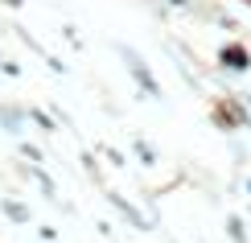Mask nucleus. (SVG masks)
Returning a JSON list of instances; mask_svg holds the SVG:
<instances>
[{"label": "nucleus", "instance_id": "1", "mask_svg": "<svg viewBox=\"0 0 251 243\" xmlns=\"http://www.w3.org/2000/svg\"><path fill=\"white\" fill-rule=\"evenodd\" d=\"M223 62L231 70H247V50H239V46H226L223 50Z\"/></svg>", "mask_w": 251, "mask_h": 243}, {"label": "nucleus", "instance_id": "2", "mask_svg": "<svg viewBox=\"0 0 251 243\" xmlns=\"http://www.w3.org/2000/svg\"><path fill=\"white\" fill-rule=\"evenodd\" d=\"M226 235H231V243H247V227H243V218H239V215L226 218Z\"/></svg>", "mask_w": 251, "mask_h": 243}, {"label": "nucleus", "instance_id": "3", "mask_svg": "<svg viewBox=\"0 0 251 243\" xmlns=\"http://www.w3.org/2000/svg\"><path fill=\"white\" fill-rule=\"evenodd\" d=\"M247 189H251V182H247Z\"/></svg>", "mask_w": 251, "mask_h": 243}]
</instances>
